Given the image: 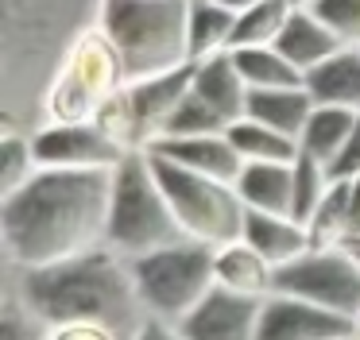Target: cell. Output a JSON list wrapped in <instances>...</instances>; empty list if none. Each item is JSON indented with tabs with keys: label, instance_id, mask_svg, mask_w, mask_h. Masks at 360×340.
I'll list each match as a JSON object with an SVG mask.
<instances>
[{
	"label": "cell",
	"instance_id": "1",
	"mask_svg": "<svg viewBox=\"0 0 360 340\" xmlns=\"http://www.w3.org/2000/svg\"><path fill=\"white\" fill-rule=\"evenodd\" d=\"M112 170L39 166L20 190L4 193L0 224L20 267H47L109 244Z\"/></svg>",
	"mask_w": 360,
	"mask_h": 340
},
{
	"label": "cell",
	"instance_id": "2",
	"mask_svg": "<svg viewBox=\"0 0 360 340\" xmlns=\"http://www.w3.org/2000/svg\"><path fill=\"white\" fill-rule=\"evenodd\" d=\"M24 306L35 317L55 325H105L132 340L148 321L140 294L132 282V267L117 247L101 244L70 259L47 267H24L20 278Z\"/></svg>",
	"mask_w": 360,
	"mask_h": 340
},
{
	"label": "cell",
	"instance_id": "3",
	"mask_svg": "<svg viewBox=\"0 0 360 340\" xmlns=\"http://www.w3.org/2000/svg\"><path fill=\"white\" fill-rule=\"evenodd\" d=\"M101 27L120 51L128 81L194 62L190 0H101Z\"/></svg>",
	"mask_w": 360,
	"mask_h": 340
},
{
	"label": "cell",
	"instance_id": "4",
	"mask_svg": "<svg viewBox=\"0 0 360 340\" xmlns=\"http://www.w3.org/2000/svg\"><path fill=\"white\" fill-rule=\"evenodd\" d=\"M186 240L163 185H159L151 159L143 147L128 151L112 166V197H109V247H117L124 259L155 247Z\"/></svg>",
	"mask_w": 360,
	"mask_h": 340
},
{
	"label": "cell",
	"instance_id": "5",
	"mask_svg": "<svg viewBox=\"0 0 360 340\" xmlns=\"http://www.w3.org/2000/svg\"><path fill=\"white\" fill-rule=\"evenodd\" d=\"M128 267H132V282L148 317H159L167 325H179L217 286L213 247L190 236L179 244L155 247V251L132 255Z\"/></svg>",
	"mask_w": 360,
	"mask_h": 340
},
{
	"label": "cell",
	"instance_id": "6",
	"mask_svg": "<svg viewBox=\"0 0 360 340\" xmlns=\"http://www.w3.org/2000/svg\"><path fill=\"white\" fill-rule=\"evenodd\" d=\"M143 151H148V147H143ZM148 159H151V170H155L167 201H171L174 216H179L182 232H186L190 240H202V244H210V247L240 240L248 205H244L240 193H236V182L186 170V166H179V162L163 159V155H155V151H148Z\"/></svg>",
	"mask_w": 360,
	"mask_h": 340
},
{
	"label": "cell",
	"instance_id": "7",
	"mask_svg": "<svg viewBox=\"0 0 360 340\" xmlns=\"http://www.w3.org/2000/svg\"><path fill=\"white\" fill-rule=\"evenodd\" d=\"M128 85L120 51L105 27H89L70 43L47 93L51 120H97L101 108Z\"/></svg>",
	"mask_w": 360,
	"mask_h": 340
},
{
	"label": "cell",
	"instance_id": "8",
	"mask_svg": "<svg viewBox=\"0 0 360 340\" xmlns=\"http://www.w3.org/2000/svg\"><path fill=\"white\" fill-rule=\"evenodd\" d=\"M275 290L326 306L356 321L360 313V255L349 244L306 247L298 259L275 267Z\"/></svg>",
	"mask_w": 360,
	"mask_h": 340
},
{
	"label": "cell",
	"instance_id": "9",
	"mask_svg": "<svg viewBox=\"0 0 360 340\" xmlns=\"http://www.w3.org/2000/svg\"><path fill=\"white\" fill-rule=\"evenodd\" d=\"M32 151L39 166H70V170H112L128 155L117 136L97 120H51L32 136Z\"/></svg>",
	"mask_w": 360,
	"mask_h": 340
},
{
	"label": "cell",
	"instance_id": "10",
	"mask_svg": "<svg viewBox=\"0 0 360 340\" xmlns=\"http://www.w3.org/2000/svg\"><path fill=\"white\" fill-rule=\"evenodd\" d=\"M349 336H360L352 317L333 313V309L314 306V301L283 290L264 298L256 340H349Z\"/></svg>",
	"mask_w": 360,
	"mask_h": 340
},
{
	"label": "cell",
	"instance_id": "11",
	"mask_svg": "<svg viewBox=\"0 0 360 340\" xmlns=\"http://www.w3.org/2000/svg\"><path fill=\"white\" fill-rule=\"evenodd\" d=\"M259 309L264 298L236 294L217 282L174 329L182 332V340H256Z\"/></svg>",
	"mask_w": 360,
	"mask_h": 340
},
{
	"label": "cell",
	"instance_id": "12",
	"mask_svg": "<svg viewBox=\"0 0 360 340\" xmlns=\"http://www.w3.org/2000/svg\"><path fill=\"white\" fill-rule=\"evenodd\" d=\"M194 89V62H182V66L167 70V74L155 77H140V81H128L124 85V108H128V120H132L136 131V143L148 147L151 139H159L167 116L182 105V97Z\"/></svg>",
	"mask_w": 360,
	"mask_h": 340
},
{
	"label": "cell",
	"instance_id": "13",
	"mask_svg": "<svg viewBox=\"0 0 360 340\" xmlns=\"http://www.w3.org/2000/svg\"><path fill=\"white\" fill-rule=\"evenodd\" d=\"M148 151L163 155V159L179 162L186 170H198V174L225 178V182H236V174L244 170V159L236 155L229 131H217V136H163L151 139Z\"/></svg>",
	"mask_w": 360,
	"mask_h": 340
},
{
	"label": "cell",
	"instance_id": "14",
	"mask_svg": "<svg viewBox=\"0 0 360 340\" xmlns=\"http://www.w3.org/2000/svg\"><path fill=\"white\" fill-rule=\"evenodd\" d=\"M240 240H248L267 263L283 267V263L298 259L310 247V228L302 221H295L290 213H264V209H248L244 213V232Z\"/></svg>",
	"mask_w": 360,
	"mask_h": 340
},
{
	"label": "cell",
	"instance_id": "15",
	"mask_svg": "<svg viewBox=\"0 0 360 340\" xmlns=\"http://www.w3.org/2000/svg\"><path fill=\"white\" fill-rule=\"evenodd\" d=\"M194 93L205 105L217 108L229 124L240 120L244 108H248V81L236 70L233 51H221V54H210V58L194 62Z\"/></svg>",
	"mask_w": 360,
	"mask_h": 340
},
{
	"label": "cell",
	"instance_id": "16",
	"mask_svg": "<svg viewBox=\"0 0 360 340\" xmlns=\"http://www.w3.org/2000/svg\"><path fill=\"white\" fill-rule=\"evenodd\" d=\"M306 93L314 105L360 108V46H341L306 70Z\"/></svg>",
	"mask_w": 360,
	"mask_h": 340
},
{
	"label": "cell",
	"instance_id": "17",
	"mask_svg": "<svg viewBox=\"0 0 360 340\" xmlns=\"http://www.w3.org/2000/svg\"><path fill=\"white\" fill-rule=\"evenodd\" d=\"M213 267H217V282L236 294H252V298L275 294V263H267L248 240H229L213 247Z\"/></svg>",
	"mask_w": 360,
	"mask_h": 340
},
{
	"label": "cell",
	"instance_id": "18",
	"mask_svg": "<svg viewBox=\"0 0 360 340\" xmlns=\"http://www.w3.org/2000/svg\"><path fill=\"white\" fill-rule=\"evenodd\" d=\"M275 46H279V51L306 74V70L318 66L321 58H329L333 51H341L345 43L333 35V27H329V23L321 20L314 8H295V12H290V20L283 23Z\"/></svg>",
	"mask_w": 360,
	"mask_h": 340
},
{
	"label": "cell",
	"instance_id": "19",
	"mask_svg": "<svg viewBox=\"0 0 360 340\" xmlns=\"http://www.w3.org/2000/svg\"><path fill=\"white\" fill-rule=\"evenodd\" d=\"M314 112V97L306 85H283V89H248V108L244 116L267 124V128L283 131V136L298 139Z\"/></svg>",
	"mask_w": 360,
	"mask_h": 340
},
{
	"label": "cell",
	"instance_id": "20",
	"mask_svg": "<svg viewBox=\"0 0 360 340\" xmlns=\"http://www.w3.org/2000/svg\"><path fill=\"white\" fill-rule=\"evenodd\" d=\"M236 193L248 209L290 213L295 170H290V162H244V170L236 174Z\"/></svg>",
	"mask_w": 360,
	"mask_h": 340
},
{
	"label": "cell",
	"instance_id": "21",
	"mask_svg": "<svg viewBox=\"0 0 360 340\" xmlns=\"http://www.w3.org/2000/svg\"><path fill=\"white\" fill-rule=\"evenodd\" d=\"M360 108H341V105H314L310 120H306L302 136H298V147L306 155H314L318 162H333L341 155L345 139L352 136V124H356Z\"/></svg>",
	"mask_w": 360,
	"mask_h": 340
},
{
	"label": "cell",
	"instance_id": "22",
	"mask_svg": "<svg viewBox=\"0 0 360 340\" xmlns=\"http://www.w3.org/2000/svg\"><path fill=\"white\" fill-rule=\"evenodd\" d=\"M233 58L248 89H283V85H306V74L279 51V46H233Z\"/></svg>",
	"mask_w": 360,
	"mask_h": 340
},
{
	"label": "cell",
	"instance_id": "23",
	"mask_svg": "<svg viewBox=\"0 0 360 340\" xmlns=\"http://www.w3.org/2000/svg\"><path fill=\"white\" fill-rule=\"evenodd\" d=\"M236 12L217 0H190V58L202 62L210 54L233 51Z\"/></svg>",
	"mask_w": 360,
	"mask_h": 340
},
{
	"label": "cell",
	"instance_id": "24",
	"mask_svg": "<svg viewBox=\"0 0 360 340\" xmlns=\"http://www.w3.org/2000/svg\"><path fill=\"white\" fill-rule=\"evenodd\" d=\"M229 139H233L236 155L244 162H295L298 151H302L298 139L283 136V131L252 120V116H240V120L229 124Z\"/></svg>",
	"mask_w": 360,
	"mask_h": 340
},
{
	"label": "cell",
	"instance_id": "25",
	"mask_svg": "<svg viewBox=\"0 0 360 340\" xmlns=\"http://www.w3.org/2000/svg\"><path fill=\"white\" fill-rule=\"evenodd\" d=\"M290 12H295L290 0H259V4L236 12L233 46H271L279 39L283 23L290 20Z\"/></svg>",
	"mask_w": 360,
	"mask_h": 340
},
{
	"label": "cell",
	"instance_id": "26",
	"mask_svg": "<svg viewBox=\"0 0 360 340\" xmlns=\"http://www.w3.org/2000/svg\"><path fill=\"white\" fill-rule=\"evenodd\" d=\"M310 247H337L349 240V178H337L310 216Z\"/></svg>",
	"mask_w": 360,
	"mask_h": 340
},
{
	"label": "cell",
	"instance_id": "27",
	"mask_svg": "<svg viewBox=\"0 0 360 340\" xmlns=\"http://www.w3.org/2000/svg\"><path fill=\"white\" fill-rule=\"evenodd\" d=\"M290 170H295V193H290V216L302 224H310V216L318 213L321 197L329 193V185H333V178H329V166L326 162H318L314 155L298 151V159L290 162Z\"/></svg>",
	"mask_w": 360,
	"mask_h": 340
},
{
	"label": "cell",
	"instance_id": "28",
	"mask_svg": "<svg viewBox=\"0 0 360 340\" xmlns=\"http://www.w3.org/2000/svg\"><path fill=\"white\" fill-rule=\"evenodd\" d=\"M217 131H229V120L190 89L186 97H182V105L167 116L159 139H163V136H217Z\"/></svg>",
	"mask_w": 360,
	"mask_h": 340
},
{
	"label": "cell",
	"instance_id": "29",
	"mask_svg": "<svg viewBox=\"0 0 360 340\" xmlns=\"http://www.w3.org/2000/svg\"><path fill=\"white\" fill-rule=\"evenodd\" d=\"M39 170L32 151V139H20V136H4V159H0V190L12 193L27 182V178Z\"/></svg>",
	"mask_w": 360,
	"mask_h": 340
},
{
	"label": "cell",
	"instance_id": "30",
	"mask_svg": "<svg viewBox=\"0 0 360 340\" xmlns=\"http://www.w3.org/2000/svg\"><path fill=\"white\" fill-rule=\"evenodd\" d=\"M310 8L333 27L345 46H360V0H314Z\"/></svg>",
	"mask_w": 360,
	"mask_h": 340
},
{
	"label": "cell",
	"instance_id": "31",
	"mask_svg": "<svg viewBox=\"0 0 360 340\" xmlns=\"http://www.w3.org/2000/svg\"><path fill=\"white\" fill-rule=\"evenodd\" d=\"M0 340H51V325L20 301V306H8L0 317Z\"/></svg>",
	"mask_w": 360,
	"mask_h": 340
},
{
	"label": "cell",
	"instance_id": "32",
	"mask_svg": "<svg viewBox=\"0 0 360 340\" xmlns=\"http://www.w3.org/2000/svg\"><path fill=\"white\" fill-rule=\"evenodd\" d=\"M360 174V116H356V124H352V136L345 139V147H341V155H337L333 162H329V178H356Z\"/></svg>",
	"mask_w": 360,
	"mask_h": 340
},
{
	"label": "cell",
	"instance_id": "33",
	"mask_svg": "<svg viewBox=\"0 0 360 340\" xmlns=\"http://www.w3.org/2000/svg\"><path fill=\"white\" fill-rule=\"evenodd\" d=\"M51 340H124V336L105 329V325H55Z\"/></svg>",
	"mask_w": 360,
	"mask_h": 340
},
{
	"label": "cell",
	"instance_id": "34",
	"mask_svg": "<svg viewBox=\"0 0 360 340\" xmlns=\"http://www.w3.org/2000/svg\"><path fill=\"white\" fill-rule=\"evenodd\" d=\"M132 340H182V332L174 329V325L159 321V317H148V321H143V329L136 332Z\"/></svg>",
	"mask_w": 360,
	"mask_h": 340
},
{
	"label": "cell",
	"instance_id": "35",
	"mask_svg": "<svg viewBox=\"0 0 360 340\" xmlns=\"http://www.w3.org/2000/svg\"><path fill=\"white\" fill-rule=\"evenodd\" d=\"M360 240V174L349 178V240L345 244H356Z\"/></svg>",
	"mask_w": 360,
	"mask_h": 340
},
{
	"label": "cell",
	"instance_id": "36",
	"mask_svg": "<svg viewBox=\"0 0 360 340\" xmlns=\"http://www.w3.org/2000/svg\"><path fill=\"white\" fill-rule=\"evenodd\" d=\"M217 4H225V8H233V12H244V8H252V4H259V0H217Z\"/></svg>",
	"mask_w": 360,
	"mask_h": 340
},
{
	"label": "cell",
	"instance_id": "37",
	"mask_svg": "<svg viewBox=\"0 0 360 340\" xmlns=\"http://www.w3.org/2000/svg\"><path fill=\"white\" fill-rule=\"evenodd\" d=\"M290 4H295V8H310L314 0H290Z\"/></svg>",
	"mask_w": 360,
	"mask_h": 340
},
{
	"label": "cell",
	"instance_id": "38",
	"mask_svg": "<svg viewBox=\"0 0 360 340\" xmlns=\"http://www.w3.org/2000/svg\"><path fill=\"white\" fill-rule=\"evenodd\" d=\"M356 332H360V313H356Z\"/></svg>",
	"mask_w": 360,
	"mask_h": 340
},
{
	"label": "cell",
	"instance_id": "39",
	"mask_svg": "<svg viewBox=\"0 0 360 340\" xmlns=\"http://www.w3.org/2000/svg\"><path fill=\"white\" fill-rule=\"evenodd\" d=\"M349 247H352V244H349ZM352 251H356V255H360V247H352Z\"/></svg>",
	"mask_w": 360,
	"mask_h": 340
},
{
	"label": "cell",
	"instance_id": "40",
	"mask_svg": "<svg viewBox=\"0 0 360 340\" xmlns=\"http://www.w3.org/2000/svg\"><path fill=\"white\" fill-rule=\"evenodd\" d=\"M349 340H360V336H349Z\"/></svg>",
	"mask_w": 360,
	"mask_h": 340
}]
</instances>
